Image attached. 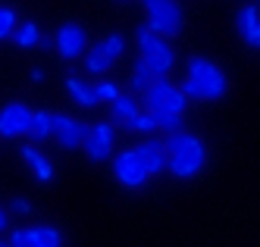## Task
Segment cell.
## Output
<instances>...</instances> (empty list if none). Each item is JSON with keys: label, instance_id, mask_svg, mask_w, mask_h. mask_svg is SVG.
Wrapping results in <instances>:
<instances>
[{"label": "cell", "instance_id": "1", "mask_svg": "<svg viewBox=\"0 0 260 247\" xmlns=\"http://www.w3.org/2000/svg\"><path fill=\"white\" fill-rule=\"evenodd\" d=\"M182 91H185L188 100H219V97H226L229 82H226V72H222L213 60L194 53L188 60V66H185Z\"/></svg>", "mask_w": 260, "mask_h": 247}, {"label": "cell", "instance_id": "12", "mask_svg": "<svg viewBox=\"0 0 260 247\" xmlns=\"http://www.w3.org/2000/svg\"><path fill=\"white\" fill-rule=\"evenodd\" d=\"M57 53L63 60H79V56L88 53V34L82 25L76 22H63L57 28Z\"/></svg>", "mask_w": 260, "mask_h": 247}, {"label": "cell", "instance_id": "17", "mask_svg": "<svg viewBox=\"0 0 260 247\" xmlns=\"http://www.w3.org/2000/svg\"><path fill=\"white\" fill-rule=\"evenodd\" d=\"M154 82H157V72H154V69L147 66V63L141 60V56H138V60H135V66H132V72H128V82H125V88L132 91V94H144V91L151 88Z\"/></svg>", "mask_w": 260, "mask_h": 247}, {"label": "cell", "instance_id": "27", "mask_svg": "<svg viewBox=\"0 0 260 247\" xmlns=\"http://www.w3.org/2000/svg\"><path fill=\"white\" fill-rule=\"evenodd\" d=\"M7 229H10V210H4V206H0V238L7 235Z\"/></svg>", "mask_w": 260, "mask_h": 247}, {"label": "cell", "instance_id": "21", "mask_svg": "<svg viewBox=\"0 0 260 247\" xmlns=\"http://www.w3.org/2000/svg\"><path fill=\"white\" fill-rule=\"evenodd\" d=\"M41 28H38V22H19V28H16V34H13V41L19 44V47H41Z\"/></svg>", "mask_w": 260, "mask_h": 247}, {"label": "cell", "instance_id": "4", "mask_svg": "<svg viewBox=\"0 0 260 247\" xmlns=\"http://www.w3.org/2000/svg\"><path fill=\"white\" fill-rule=\"evenodd\" d=\"M144 110L147 113H170V116H185L188 110V97H185L182 85H173L170 79H157L144 91Z\"/></svg>", "mask_w": 260, "mask_h": 247}, {"label": "cell", "instance_id": "28", "mask_svg": "<svg viewBox=\"0 0 260 247\" xmlns=\"http://www.w3.org/2000/svg\"><path fill=\"white\" fill-rule=\"evenodd\" d=\"M28 75H31V82H35V85H38V82H44V69H41V66H35Z\"/></svg>", "mask_w": 260, "mask_h": 247}, {"label": "cell", "instance_id": "26", "mask_svg": "<svg viewBox=\"0 0 260 247\" xmlns=\"http://www.w3.org/2000/svg\"><path fill=\"white\" fill-rule=\"evenodd\" d=\"M10 213L13 216H31V203L25 197H13L10 200Z\"/></svg>", "mask_w": 260, "mask_h": 247}, {"label": "cell", "instance_id": "9", "mask_svg": "<svg viewBox=\"0 0 260 247\" xmlns=\"http://www.w3.org/2000/svg\"><path fill=\"white\" fill-rule=\"evenodd\" d=\"M88 135H91V122H82L76 116H66V113H53V138H57L60 147H66V150L85 147Z\"/></svg>", "mask_w": 260, "mask_h": 247}, {"label": "cell", "instance_id": "10", "mask_svg": "<svg viewBox=\"0 0 260 247\" xmlns=\"http://www.w3.org/2000/svg\"><path fill=\"white\" fill-rule=\"evenodd\" d=\"M31 116H35V110H28L25 103L0 107V138H22V135L28 138Z\"/></svg>", "mask_w": 260, "mask_h": 247}, {"label": "cell", "instance_id": "25", "mask_svg": "<svg viewBox=\"0 0 260 247\" xmlns=\"http://www.w3.org/2000/svg\"><path fill=\"white\" fill-rule=\"evenodd\" d=\"M7 241H10V247H35L31 229H13V232L7 235Z\"/></svg>", "mask_w": 260, "mask_h": 247}, {"label": "cell", "instance_id": "8", "mask_svg": "<svg viewBox=\"0 0 260 247\" xmlns=\"http://www.w3.org/2000/svg\"><path fill=\"white\" fill-rule=\"evenodd\" d=\"M85 154L91 163H107L116 154V122L113 119H101L91 125V135L85 141Z\"/></svg>", "mask_w": 260, "mask_h": 247}, {"label": "cell", "instance_id": "19", "mask_svg": "<svg viewBox=\"0 0 260 247\" xmlns=\"http://www.w3.org/2000/svg\"><path fill=\"white\" fill-rule=\"evenodd\" d=\"M122 128H125V131H132V135H144V138H147V135H157V131H160V122H157L154 113L141 110L138 116H135V119H128Z\"/></svg>", "mask_w": 260, "mask_h": 247}, {"label": "cell", "instance_id": "18", "mask_svg": "<svg viewBox=\"0 0 260 247\" xmlns=\"http://www.w3.org/2000/svg\"><path fill=\"white\" fill-rule=\"evenodd\" d=\"M47 138H53V113H47V110H35L31 128H28V144H44Z\"/></svg>", "mask_w": 260, "mask_h": 247}, {"label": "cell", "instance_id": "16", "mask_svg": "<svg viewBox=\"0 0 260 247\" xmlns=\"http://www.w3.org/2000/svg\"><path fill=\"white\" fill-rule=\"evenodd\" d=\"M19 154H22L25 166H28L31 172H35V179H38V182H50V179H53V166H50V160L41 154L38 147L25 144V147H19Z\"/></svg>", "mask_w": 260, "mask_h": 247}, {"label": "cell", "instance_id": "2", "mask_svg": "<svg viewBox=\"0 0 260 247\" xmlns=\"http://www.w3.org/2000/svg\"><path fill=\"white\" fill-rule=\"evenodd\" d=\"M166 154H170L166 172H173L176 179H194L201 169L207 166V144H204L194 131L166 135Z\"/></svg>", "mask_w": 260, "mask_h": 247}, {"label": "cell", "instance_id": "20", "mask_svg": "<svg viewBox=\"0 0 260 247\" xmlns=\"http://www.w3.org/2000/svg\"><path fill=\"white\" fill-rule=\"evenodd\" d=\"M31 241L35 247H63V232L53 225H31Z\"/></svg>", "mask_w": 260, "mask_h": 247}, {"label": "cell", "instance_id": "14", "mask_svg": "<svg viewBox=\"0 0 260 247\" xmlns=\"http://www.w3.org/2000/svg\"><path fill=\"white\" fill-rule=\"evenodd\" d=\"M144 110V100L138 97V94H132V91H122L119 97L110 103V119H113L116 125H125L128 119H135L138 113Z\"/></svg>", "mask_w": 260, "mask_h": 247}, {"label": "cell", "instance_id": "5", "mask_svg": "<svg viewBox=\"0 0 260 247\" xmlns=\"http://www.w3.org/2000/svg\"><path fill=\"white\" fill-rule=\"evenodd\" d=\"M144 13H147V28L160 38H176L182 34L185 25V13L179 0H144Z\"/></svg>", "mask_w": 260, "mask_h": 247}, {"label": "cell", "instance_id": "3", "mask_svg": "<svg viewBox=\"0 0 260 247\" xmlns=\"http://www.w3.org/2000/svg\"><path fill=\"white\" fill-rule=\"evenodd\" d=\"M135 41H138V50H141V60L157 72V79H166L176 66V50L170 44V38H160L144 25V28L135 31Z\"/></svg>", "mask_w": 260, "mask_h": 247}, {"label": "cell", "instance_id": "6", "mask_svg": "<svg viewBox=\"0 0 260 247\" xmlns=\"http://www.w3.org/2000/svg\"><path fill=\"white\" fill-rule=\"evenodd\" d=\"M110 169H113V179L128 188V191H141V188L151 182V172L144 169V163L138 160L135 147H122L113 154V160H110Z\"/></svg>", "mask_w": 260, "mask_h": 247}, {"label": "cell", "instance_id": "13", "mask_svg": "<svg viewBox=\"0 0 260 247\" xmlns=\"http://www.w3.org/2000/svg\"><path fill=\"white\" fill-rule=\"evenodd\" d=\"M235 31L241 34V41H245L251 50H260V7L257 4H248V7L238 10Z\"/></svg>", "mask_w": 260, "mask_h": 247}, {"label": "cell", "instance_id": "30", "mask_svg": "<svg viewBox=\"0 0 260 247\" xmlns=\"http://www.w3.org/2000/svg\"><path fill=\"white\" fill-rule=\"evenodd\" d=\"M0 247H10V241H7V238H0Z\"/></svg>", "mask_w": 260, "mask_h": 247}, {"label": "cell", "instance_id": "24", "mask_svg": "<svg viewBox=\"0 0 260 247\" xmlns=\"http://www.w3.org/2000/svg\"><path fill=\"white\" fill-rule=\"evenodd\" d=\"M94 88H98V97H101V103H107V107H110V103H113V100L119 97V94H122V91H119V85H113L110 79H107V82H98Z\"/></svg>", "mask_w": 260, "mask_h": 247}, {"label": "cell", "instance_id": "15", "mask_svg": "<svg viewBox=\"0 0 260 247\" xmlns=\"http://www.w3.org/2000/svg\"><path fill=\"white\" fill-rule=\"evenodd\" d=\"M66 91H69V97L76 100L79 107H85V110H94V107H101L98 88H94V85H88L85 79H79V75H66Z\"/></svg>", "mask_w": 260, "mask_h": 247}, {"label": "cell", "instance_id": "22", "mask_svg": "<svg viewBox=\"0 0 260 247\" xmlns=\"http://www.w3.org/2000/svg\"><path fill=\"white\" fill-rule=\"evenodd\" d=\"M16 28H19V16H16V10L13 7H0V41L13 38Z\"/></svg>", "mask_w": 260, "mask_h": 247}, {"label": "cell", "instance_id": "31", "mask_svg": "<svg viewBox=\"0 0 260 247\" xmlns=\"http://www.w3.org/2000/svg\"><path fill=\"white\" fill-rule=\"evenodd\" d=\"M257 4H260V0H257Z\"/></svg>", "mask_w": 260, "mask_h": 247}, {"label": "cell", "instance_id": "29", "mask_svg": "<svg viewBox=\"0 0 260 247\" xmlns=\"http://www.w3.org/2000/svg\"><path fill=\"white\" fill-rule=\"evenodd\" d=\"M57 47V38H41V50H53Z\"/></svg>", "mask_w": 260, "mask_h": 247}, {"label": "cell", "instance_id": "7", "mask_svg": "<svg viewBox=\"0 0 260 247\" xmlns=\"http://www.w3.org/2000/svg\"><path fill=\"white\" fill-rule=\"evenodd\" d=\"M125 53V38L122 34H107L104 41H98L94 47H88L85 53V72L88 75H107L116 66V60Z\"/></svg>", "mask_w": 260, "mask_h": 247}, {"label": "cell", "instance_id": "23", "mask_svg": "<svg viewBox=\"0 0 260 247\" xmlns=\"http://www.w3.org/2000/svg\"><path fill=\"white\" fill-rule=\"evenodd\" d=\"M157 122H160V131H163V138L166 135H176V131H185L182 128V116H170V113H154Z\"/></svg>", "mask_w": 260, "mask_h": 247}, {"label": "cell", "instance_id": "11", "mask_svg": "<svg viewBox=\"0 0 260 247\" xmlns=\"http://www.w3.org/2000/svg\"><path fill=\"white\" fill-rule=\"evenodd\" d=\"M135 154H138V160L144 163V169H147L151 175L166 172V166H170L166 138H160V135H147V138H141V141L135 144Z\"/></svg>", "mask_w": 260, "mask_h": 247}]
</instances>
